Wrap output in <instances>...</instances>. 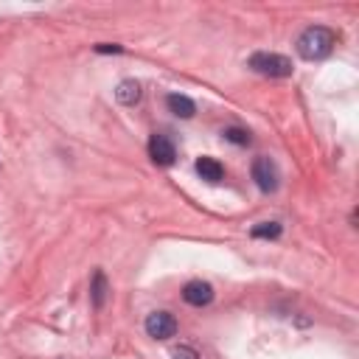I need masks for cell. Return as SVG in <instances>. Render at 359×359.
<instances>
[{"mask_svg":"<svg viewBox=\"0 0 359 359\" xmlns=\"http://www.w3.org/2000/svg\"><path fill=\"white\" fill-rule=\"evenodd\" d=\"M171 356H174V359H199V353H197L194 348H188V345H177V348L171 351Z\"/></svg>","mask_w":359,"mask_h":359,"instance_id":"4fadbf2b","label":"cell"},{"mask_svg":"<svg viewBox=\"0 0 359 359\" xmlns=\"http://www.w3.org/2000/svg\"><path fill=\"white\" fill-rule=\"evenodd\" d=\"M250 70H256L259 76H267V79H287L292 76V59H287L284 54H267V51H259L250 56Z\"/></svg>","mask_w":359,"mask_h":359,"instance_id":"7a4b0ae2","label":"cell"},{"mask_svg":"<svg viewBox=\"0 0 359 359\" xmlns=\"http://www.w3.org/2000/svg\"><path fill=\"white\" fill-rule=\"evenodd\" d=\"M183 300L188 306H194V309H202V306H208L213 300V287L208 281H188L183 287Z\"/></svg>","mask_w":359,"mask_h":359,"instance_id":"8992f818","label":"cell"},{"mask_svg":"<svg viewBox=\"0 0 359 359\" xmlns=\"http://www.w3.org/2000/svg\"><path fill=\"white\" fill-rule=\"evenodd\" d=\"M96 54H124V48H121V45H109V43H101V45H96Z\"/></svg>","mask_w":359,"mask_h":359,"instance_id":"5bb4252c","label":"cell"},{"mask_svg":"<svg viewBox=\"0 0 359 359\" xmlns=\"http://www.w3.org/2000/svg\"><path fill=\"white\" fill-rule=\"evenodd\" d=\"M107 295H109V287H107V275L101 270L93 273V281H90V303L93 309H101L107 303Z\"/></svg>","mask_w":359,"mask_h":359,"instance_id":"30bf717a","label":"cell"},{"mask_svg":"<svg viewBox=\"0 0 359 359\" xmlns=\"http://www.w3.org/2000/svg\"><path fill=\"white\" fill-rule=\"evenodd\" d=\"M222 138H224L227 144H236V146H250V132L242 130V127H227V130L222 132Z\"/></svg>","mask_w":359,"mask_h":359,"instance_id":"7c38bea8","label":"cell"},{"mask_svg":"<svg viewBox=\"0 0 359 359\" xmlns=\"http://www.w3.org/2000/svg\"><path fill=\"white\" fill-rule=\"evenodd\" d=\"M250 174H253V180H256L259 191H264V194L278 191V180H281V174H278V166H275V160H273V158H264V155H261V158H256V160H253Z\"/></svg>","mask_w":359,"mask_h":359,"instance_id":"3957f363","label":"cell"},{"mask_svg":"<svg viewBox=\"0 0 359 359\" xmlns=\"http://www.w3.org/2000/svg\"><path fill=\"white\" fill-rule=\"evenodd\" d=\"M166 107L177 118H194V112H197V104L188 96H183V93H169L166 96Z\"/></svg>","mask_w":359,"mask_h":359,"instance_id":"52a82bcc","label":"cell"},{"mask_svg":"<svg viewBox=\"0 0 359 359\" xmlns=\"http://www.w3.org/2000/svg\"><path fill=\"white\" fill-rule=\"evenodd\" d=\"M334 45H337V34L326 26H309L295 43L300 59H306V62H320V59L331 56Z\"/></svg>","mask_w":359,"mask_h":359,"instance_id":"6da1fadb","label":"cell"},{"mask_svg":"<svg viewBox=\"0 0 359 359\" xmlns=\"http://www.w3.org/2000/svg\"><path fill=\"white\" fill-rule=\"evenodd\" d=\"M115 98H118V104H124V107H135L141 101V84L135 79H124L121 84L115 87Z\"/></svg>","mask_w":359,"mask_h":359,"instance_id":"9c48e42d","label":"cell"},{"mask_svg":"<svg viewBox=\"0 0 359 359\" xmlns=\"http://www.w3.org/2000/svg\"><path fill=\"white\" fill-rule=\"evenodd\" d=\"M281 233H284V224L281 222H259V224H253V230H250V236L253 238H281Z\"/></svg>","mask_w":359,"mask_h":359,"instance_id":"8fae6325","label":"cell"},{"mask_svg":"<svg viewBox=\"0 0 359 359\" xmlns=\"http://www.w3.org/2000/svg\"><path fill=\"white\" fill-rule=\"evenodd\" d=\"M144 328H146V334H149L152 339H169V337L177 334V320H174L171 312H152V314L146 317Z\"/></svg>","mask_w":359,"mask_h":359,"instance_id":"277c9868","label":"cell"},{"mask_svg":"<svg viewBox=\"0 0 359 359\" xmlns=\"http://www.w3.org/2000/svg\"><path fill=\"white\" fill-rule=\"evenodd\" d=\"M194 169H197V174H199L205 183H222V177H224V166H222L216 158H199V160L194 163Z\"/></svg>","mask_w":359,"mask_h":359,"instance_id":"ba28073f","label":"cell"},{"mask_svg":"<svg viewBox=\"0 0 359 359\" xmlns=\"http://www.w3.org/2000/svg\"><path fill=\"white\" fill-rule=\"evenodd\" d=\"M149 158H152L158 166H174V160H177V146H174V141L166 138V135H152V141H149Z\"/></svg>","mask_w":359,"mask_h":359,"instance_id":"5b68a950","label":"cell"}]
</instances>
